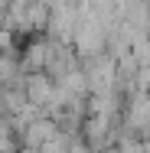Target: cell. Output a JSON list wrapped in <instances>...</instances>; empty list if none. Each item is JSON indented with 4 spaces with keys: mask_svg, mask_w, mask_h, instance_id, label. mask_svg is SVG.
Wrapping results in <instances>:
<instances>
[{
    "mask_svg": "<svg viewBox=\"0 0 150 153\" xmlns=\"http://www.w3.org/2000/svg\"><path fill=\"white\" fill-rule=\"evenodd\" d=\"M23 88H26V101H30L36 111L56 104V82H52V75H46V72L26 75V78H23Z\"/></svg>",
    "mask_w": 150,
    "mask_h": 153,
    "instance_id": "1",
    "label": "cell"
},
{
    "mask_svg": "<svg viewBox=\"0 0 150 153\" xmlns=\"http://www.w3.org/2000/svg\"><path fill=\"white\" fill-rule=\"evenodd\" d=\"M56 134H59V124L52 121V117H43V114H39L36 121H30L23 127V147H36V150H39V147H43L46 140H52Z\"/></svg>",
    "mask_w": 150,
    "mask_h": 153,
    "instance_id": "2",
    "label": "cell"
},
{
    "mask_svg": "<svg viewBox=\"0 0 150 153\" xmlns=\"http://www.w3.org/2000/svg\"><path fill=\"white\" fill-rule=\"evenodd\" d=\"M108 130H111V117H104V114H85V143L88 147L104 143Z\"/></svg>",
    "mask_w": 150,
    "mask_h": 153,
    "instance_id": "3",
    "label": "cell"
},
{
    "mask_svg": "<svg viewBox=\"0 0 150 153\" xmlns=\"http://www.w3.org/2000/svg\"><path fill=\"white\" fill-rule=\"evenodd\" d=\"M69 150H72V140H69V134H62V130L52 140H46V143L39 147V153H69Z\"/></svg>",
    "mask_w": 150,
    "mask_h": 153,
    "instance_id": "4",
    "label": "cell"
},
{
    "mask_svg": "<svg viewBox=\"0 0 150 153\" xmlns=\"http://www.w3.org/2000/svg\"><path fill=\"white\" fill-rule=\"evenodd\" d=\"M69 153H91V147L85 143V140H72V150Z\"/></svg>",
    "mask_w": 150,
    "mask_h": 153,
    "instance_id": "5",
    "label": "cell"
},
{
    "mask_svg": "<svg viewBox=\"0 0 150 153\" xmlns=\"http://www.w3.org/2000/svg\"><path fill=\"white\" fill-rule=\"evenodd\" d=\"M16 153H39V150H36V147H20Z\"/></svg>",
    "mask_w": 150,
    "mask_h": 153,
    "instance_id": "6",
    "label": "cell"
},
{
    "mask_svg": "<svg viewBox=\"0 0 150 153\" xmlns=\"http://www.w3.org/2000/svg\"><path fill=\"white\" fill-rule=\"evenodd\" d=\"M108 153H121V150H108Z\"/></svg>",
    "mask_w": 150,
    "mask_h": 153,
    "instance_id": "7",
    "label": "cell"
}]
</instances>
